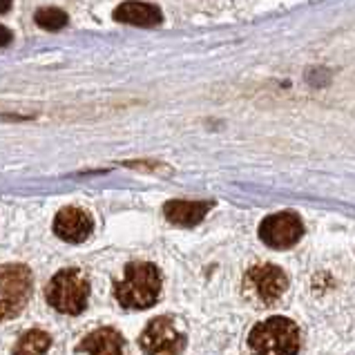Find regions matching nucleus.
<instances>
[{
	"label": "nucleus",
	"instance_id": "nucleus-15",
	"mask_svg": "<svg viewBox=\"0 0 355 355\" xmlns=\"http://www.w3.org/2000/svg\"><path fill=\"white\" fill-rule=\"evenodd\" d=\"M12 9V0H0V14H7Z\"/></svg>",
	"mask_w": 355,
	"mask_h": 355
},
{
	"label": "nucleus",
	"instance_id": "nucleus-4",
	"mask_svg": "<svg viewBox=\"0 0 355 355\" xmlns=\"http://www.w3.org/2000/svg\"><path fill=\"white\" fill-rule=\"evenodd\" d=\"M32 295V272L23 263L0 268V322L20 315Z\"/></svg>",
	"mask_w": 355,
	"mask_h": 355
},
{
	"label": "nucleus",
	"instance_id": "nucleus-8",
	"mask_svg": "<svg viewBox=\"0 0 355 355\" xmlns=\"http://www.w3.org/2000/svg\"><path fill=\"white\" fill-rule=\"evenodd\" d=\"M92 217L87 215L83 208L67 206L56 215L54 219V232L69 243H80L92 235Z\"/></svg>",
	"mask_w": 355,
	"mask_h": 355
},
{
	"label": "nucleus",
	"instance_id": "nucleus-3",
	"mask_svg": "<svg viewBox=\"0 0 355 355\" xmlns=\"http://www.w3.org/2000/svg\"><path fill=\"white\" fill-rule=\"evenodd\" d=\"M89 295V282L78 268H65L58 270L47 284L45 297L49 306H54L58 313L65 315H78L87 306Z\"/></svg>",
	"mask_w": 355,
	"mask_h": 355
},
{
	"label": "nucleus",
	"instance_id": "nucleus-1",
	"mask_svg": "<svg viewBox=\"0 0 355 355\" xmlns=\"http://www.w3.org/2000/svg\"><path fill=\"white\" fill-rule=\"evenodd\" d=\"M161 291V272L155 263L139 261L128 263L125 277L116 284L114 295L121 306L125 309H150L157 302Z\"/></svg>",
	"mask_w": 355,
	"mask_h": 355
},
{
	"label": "nucleus",
	"instance_id": "nucleus-2",
	"mask_svg": "<svg viewBox=\"0 0 355 355\" xmlns=\"http://www.w3.org/2000/svg\"><path fill=\"white\" fill-rule=\"evenodd\" d=\"M300 329L286 318H268L259 322L248 336V349L252 355H297Z\"/></svg>",
	"mask_w": 355,
	"mask_h": 355
},
{
	"label": "nucleus",
	"instance_id": "nucleus-12",
	"mask_svg": "<svg viewBox=\"0 0 355 355\" xmlns=\"http://www.w3.org/2000/svg\"><path fill=\"white\" fill-rule=\"evenodd\" d=\"M52 347V338L45 331H29L18 340L14 355H45Z\"/></svg>",
	"mask_w": 355,
	"mask_h": 355
},
{
	"label": "nucleus",
	"instance_id": "nucleus-14",
	"mask_svg": "<svg viewBox=\"0 0 355 355\" xmlns=\"http://www.w3.org/2000/svg\"><path fill=\"white\" fill-rule=\"evenodd\" d=\"M9 43H12V32L5 25H0V47H5Z\"/></svg>",
	"mask_w": 355,
	"mask_h": 355
},
{
	"label": "nucleus",
	"instance_id": "nucleus-13",
	"mask_svg": "<svg viewBox=\"0 0 355 355\" xmlns=\"http://www.w3.org/2000/svg\"><path fill=\"white\" fill-rule=\"evenodd\" d=\"M36 25L40 29H47V32H58V29H63L67 25V14L63 12V9L58 7H43L38 9L36 16Z\"/></svg>",
	"mask_w": 355,
	"mask_h": 355
},
{
	"label": "nucleus",
	"instance_id": "nucleus-11",
	"mask_svg": "<svg viewBox=\"0 0 355 355\" xmlns=\"http://www.w3.org/2000/svg\"><path fill=\"white\" fill-rule=\"evenodd\" d=\"M78 351L89 355H121V336L114 329H96L80 342Z\"/></svg>",
	"mask_w": 355,
	"mask_h": 355
},
{
	"label": "nucleus",
	"instance_id": "nucleus-10",
	"mask_svg": "<svg viewBox=\"0 0 355 355\" xmlns=\"http://www.w3.org/2000/svg\"><path fill=\"white\" fill-rule=\"evenodd\" d=\"M210 201H168L164 206V212L168 221L177 226H195L206 217L210 210Z\"/></svg>",
	"mask_w": 355,
	"mask_h": 355
},
{
	"label": "nucleus",
	"instance_id": "nucleus-5",
	"mask_svg": "<svg viewBox=\"0 0 355 355\" xmlns=\"http://www.w3.org/2000/svg\"><path fill=\"white\" fill-rule=\"evenodd\" d=\"M286 286H288V279L284 275V270L272 266V263L252 266L246 275H243V295L250 302L259 304V306L275 304L284 295Z\"/></svg>",
	"mask_w": 355,
	"mask_h": 355
},
{
	"label": "nucleus",
	"instance_id": "nucleus-6",
	"mask_svg": "<svg viewBox=\"0 0 355 355\" xmlns=\"http://www.w3.org/2000/svg\"><path fill=\"white\" fill-rule=\"evenodd\" d=\"M146 355H181L186 349V336L179 333L170 318L152 320L139 338Z\"/></svg>",
	"mask_w": 355,
	"mask_h": 355
},
{
	"label": "nucleus",
	"instance_id": "nucleus-9",
	"mask_svg": "<svg viewBox=\"0 0 355 355\" xmlns=\"http://www.w3.org/2000/svg\"><path fill=\"white\" fill-rule=\"evenodd\" d=\"M114 20L128 25H139V27H155L164 20V16H161V9L155 5L130 0V3H123L114 9Z\"/></svg>",
	"mask_w": 355,
	"mask_h": 355
},
{
	"label": "nucleus",
	"instance_id": "nucleus-7",
	"mask_svg": "<svg viewBox=\"0 0 355 355\" xmlns=\"http://www.w3.org/2000/svg\"><path fill=\"white\" fill-rule=\"evenodd\" d=\"M304 224L295 212H277L261 221L259 237L270 248H291L302 239Z\"/></svg>",
	"mask_w": 355,
	"mask_h": 355
}]
</instances>
